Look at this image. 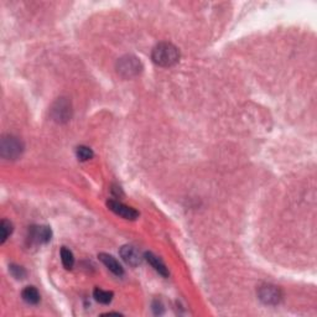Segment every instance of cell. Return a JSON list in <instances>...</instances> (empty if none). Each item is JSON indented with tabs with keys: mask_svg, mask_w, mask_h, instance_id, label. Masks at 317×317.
<instances>
[{
	"mask_svg": "<svg viewBox=\"0 0 317 317\" xmlns=\"http://www.w3.org/2000/svg\"><path fill=\"white\" fill-rule=\"evenodd\" d=\"M152 61L163 67L176 65L180 60V51L170 43H160L152 50Z\"/></svg>",
	"mask_w": 317,
	"mask_h": 317,
	"instance_id": "cell-1",
	"label": "cell"
},
{
	"mask_svg": "<svg viewBox=\"0 0 317 317\" xmlns=\"http://www.w3.org/2000/svg\"><path fill=\"white\" fill-rule=\"evenodd\" d=\"M141 71H143V65L139 61V58L133 55H127V56L119 58L116 62V72L123 78H133V77L140 74Z\"/></svg>",
	"mask_w": 317,
	"mask_h": 317,
	"instance_id": "cell-2",
	"label": "cell"
},
{
	"mask_svg": "<svg viewBox=\"0 0 317 317\" xmlns=\"http://www.w3.org/2000/svg\"><path fill=\"white\" fill-rule=\"evenodd\" d=\"M24 144L18 138L13 135H4L0 143V154L3 158L7 160H15L23 154Z\"/></svg>",
	"mask_w": 317,
	"mask_h": 317,
	"instance_id": "cell-3",
	"label": "cell"
},
{
	"mask_svg": "<svg viewBox=\"0 0 317 317\" xmlns=\"http://www.w3.org/2000/svg\"><path fill=\"white\" fill-rule=\"evenodd\" d=\"M51 115L57 123H66L72 116L71 102L67 98H58L51 108Z\"/></svg>",
	"mask_w": 317,
	"mask_h": 317,
	"instance_id": "cell-4",
	"label": "cell"
},
{
	"mask_svg": "<svg viewBox=\"0 0 317 317\" xmlns=\"http://www.w3.org/2000/svg\"><path fill=\"white\" fill-rule=\"evenodd\" d=\"M258 296L265 305H278L283 299V293L278 286L264 285L260 286Z\"/></svg>",
	"mask_w": 317,
	"mask_h": 317,
	"instance_id": "cell-5",
	"label": "cell"
},
{
	"mask_svg": "<svg viewBox=\"0 0 317 317\" xmlns=\"http://www.w3.org/2000/svg\"><path fill=\"white\" fill-rule=\"evenodd\" d=\"M108 207L112 212L115 213V215L123 217L125 219H130V221H134V219L138 218L139 213L136 212L134 208L129 207V206L122 204L119 201H114V200H110L108 201Z\"/></svg>",
	"mask_w": 317,
	"mask_h": 317,
	"instance_id": "cell-6",
	"label": "cell"
},
{
	"mask_svg": "<svg viewBox=\"0 0 317 317\" xmlns=\"http://www.w3.org/2000/svg\"><path fill=\"white\" fill-rule=\"evenodd\" d=\"M52 232L51 228L46 226H38V227H32L30 230V239L34 241L37 244H45L49 243L51 241Z\"/></svg>",
	"mask_w": 317,
	"mask_h": 317,
	"instance_id": "cell-7",
	"label": "cell"
},
{
	"mask_svg": "<svg viewBox=\"0 0 317 317\" xmlns=\"http://www.w3.org/2000/svg\"><path fill=\"white\" fill-rule=\"evenodd\" d=\"M121 257L123 258V260L125 261V263L130 266H136L141 263L140 254H139L138 250L132 246L122 247Z\"/></svg>",
	"mask_w": 317,
	"mask_h": 317,
	"instance_id": "cell-8",
	"label": "cell"
},
{
	"mask_svg": "<svg viewBox=\"0 0 317 317\" xmlns=\"http://www.w3.org/2000/svg\"><path fill=\"white\" fill-rule=\"evenodd\" d=\"M98 258H99V259H101L102 263L104 264V265L107 266V268L113 272L114 275H118V276H122V275L124 274L123 266H122L121 264H119V261L116 260L115 258L113 257V255L105 254V253H101V254L98 255Z\"/></svg>",
	"mask_w": 317,
	"mask_h": 317,
	"instance_id": "cell-9",
	"label": "cell"
},
{
	"mask_svg": "<svg viewBox=\"0 0 317 317\" xmlns=\"http://www.w3.org/2000/svg\"><path fill=\"white\" fill-rule=\"evenodd\" d=\"M145 259L147 260V263H149L150 265H151L152 268L158 272V274H161L163 276H169L168 268H166L165 264L163 263V260H161L160 258L149 252V253H145Z\"/></svg>",
	"mask_w": 317,
	"mask_h": 317,
	"instance_id": "cell-10",
	"label": "cell"
},
{
	"mask_svg": "<svg viewBox=\"0 0 317 317\" xmlns=\"http://www.w3.org/2000/svg\"><path fill=\"white\" fill-rule=\"evenodd\" d=\"M23 299L27 304L36 305L40 301V294H38L37 289L34 288V286H27L23 291Z\"/></svg>",
	"mask_w": 317,
	"mask_h": 317,
	"instance_id": "cell-11",
	"label": "cell"
},
{
	"mask_svg": "<svg viewBox=\"0 0 317 317\" xmlns=\"http://www.w3.org/2000/svg\"><path fill=\"white\" fill-rule=\"evenodd\" d=\"M93 297L97 302H99V304L107 305L113 300V293H110V291L102 290V289L97 288L96 290L93 291Z\"/></svg>",
	"mask_w": 317,
	"mask_h": 317,
	"instance_id": "cell-12",
	"label": "cell"
},
{
	"mask_svg": "<svg viewBox=\"0 0 317 317\" xmlns=\"http://www.w3.org/2000/svg\"><path fill=\"white\" fill-rule=\"evenodd\" d=\"M61 260H62L63 266H65L67 270H71L74 265V257H73V253L71 252L68 248L66 247H62L61 249Z\"/></svg>",
	"mask_w": 317,
	"mask_h": 317,
	"instance_id": "cell-13",
	"label": "cell"
},
{
	"mask_svg": "<svg viewBox=\"0 0 317 317\" xmlns=\"http://www.w3.org/2000/svg\"><path fill=\"white\" fill-rule=\"evenodd\" d=\"M0 233H2V239H0V243L4 244L5 241L10 237V234L13 233V224L12 222L7 221V219H3L2 223H0Z\"/></svg>",
	"mask_w": 317,
	"mask_h": 317,
	"instance_id": "cell-14",
	"label": "cell"
},
{
	"mask_svg": "<svg viewBox=\"0 0 317 317\" xmlns=\"http://www.w3.org/2000/svg\"><path fill=\"white\" fill-rule=\"evenodd\" d=\"M76 154H77V157L80 158L81 161H87V160H91L92 157H93V150L91 149V147L88 146H78L76 150Z\"/></svg>",
	"mask_w": 317,
	"mask_h": 317,
	"instance_id": "cell-15",
	"label": "cell"
},
{
	"mask_svg": "<svg viewBox=\"0 0 317 317\" xmlns=\"http://www.w3.org/2000/svg\"><path fill=\"white\" fill-rule=\"evenodd\" d=\"M9 270L15 279H24V278L26 276V270H25L23 266H19V265H15V264H13V265L9 266Z\"/></svg>",
	"mask_w": 317,
	"mask_h": 317,
	"instance_id": "cell-16",
	"label": "cell"
}]
</instances>
